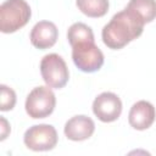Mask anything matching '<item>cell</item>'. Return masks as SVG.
Returning <instances> with one entry per match:
<instances>
[{"label":"cell","instance_id":"7c38bea8","mask_svg":"<svg viewBox=\"0 0 156 156\" xmlns=\"http://www.w3.org/2000/svg\"><path fill=\"white\" fill-rule=\"evenodd\" d=\"M77 7L88 17H102L108 11V0H76Z\"/></svg>","mask_w":156,"mask_h":156},{"label":"cell","instance_id":"5bb4252c","mask_svg":"<svg viewBox=\"0 0 156 156\" xmlns=\"http://www.w3.org/2000/svg\"><path fill=\"white\" fill-rule=\"evenodd\" d=\"M0 110L10 111L15 107L16 104V93L7 85H0Z\"/></svg>","mask_w":156,"mask_h":156},{"label":"cell","instance_id":"7a4b0ae2","mask_svg":"<svg viewBox=\"0 0 156 156\" xmlns=\"http://www.w3.org/2000/svg\"><path fill=\"white\" fill-rule=\"evenodd\" d=\"M30 16L32 10L26 0H5L0 6V30L15 33L28 23Z\"/></svg>","mask_w":156,"mask_h":156},{"label":"cell","instance_id":"8992f818","mask_svg":"<svg viewBox=\"0 0 156 156\" xmlns=\"http://www.w3.org/2000/svg\"><path fill=\"white\" fill-rule=\"evenodd\" d=\"M23 141L33 151H49L57 144V132L51 124H35L26 130Z\"/></svg>","mask_w":156,"mask_h":156},{"label":"cell","instance_id":"8fae6325","mask_svg":"<svg viewBox=\"0 0 156 156\" xmlns=\"http://www.w3.org/2000/svg\"><path fill=\"white\" fill-rule=\"evenodd\" d=\"M126 7L138 15L144 23H150L156 18V0H129Z\"/></svg>","mask_w":156,"mask_h":156},{"label":"cell","instance_id":"30bf717a","mask_svg":"<svg viewBox=\"0 0 156 156\" xmlns=\"http://www.w3.org/2000/svg\"><path fill=\"white\" fill-rule=\"evenodd\" d=\"M95 130L94 121L85 115H77L69 118L65 124V135L73 141H83L89 139Z\"/></svg>","mask_w":156,"mask_h":156},{"label":"cell","instance_id":"5b68a950","mask_svg":"<svg viewBox=\"0 0 156 156\" xmlns=\"http://www.w3.org/2000/svg\"><path fill=\"white\" fill-rule=\"evenodd\" d=\"M40 73L45 84L54 89L63 88L69 79L68 67L57 54H48L41 58Z\"/></svg>","mask_w":156,"mask_h":156},{"label":"cell","instance_id":"9c48e42d","mask_svg":"<svg viewBox=\"0 0 156 156\" xmlns=\"http://www.w3.org/2000/svg\"><path fill=\"white\" fill-rule=\"evenodd\" d=\"M58 38V30L55 23L50 21H39L30 30V43L39 50H45L55 45Z\"/></svg>","mask_w":156,"mask_h":156},{"label":"cell","instance_id":"ba28073f","mask_svg":"<svg viewBox=\"0 0 156 156\" xmlns=\"http://www.w3.org/2000/svg\"><path fill=\"white\" fill-rule=\"evenodd\" d=\"M156 118V111L151 102L146 100L136 101L129 110L128 122L136 130H145L152 126Z\"/></svg>","mask_w":156,"mask_h":156},{"label":"cell","instance_id":"6da1fadb","mask_svg":"<svg viewBox=\"0 0 156 156\" xmlns=\"http://www.w3.org/2000/svg\"><path fill=\"white\" fill-rule=\"evenodd\" d=\"M144 21L129 9H124L104 26L101 37L104 44L112 50H119L139 38L144 30Z\"/></svg>","mask_w":156,"mask_h":156},{"label":"cell","instance_id":"52a82bcc","mask_svg":"<svg viewBox=\"0 0 156 156\" xmlns=\"http://www.w3.org/2000/svg\"><path fill=\"white\" fill-rule=\"evenodd\" d=\"M93 112L101 122H113L122 113V101L115 93L104 91L93 101Z\"/></svg>","mask_w":156,"mask_h":156},{"label":"cell","instance_id":"9a60e30c","mask_svg":"<svg viewBox=\"0 0 156 156\" xmlns=\"http://www.w3.org/2000/svg\"><path fill=\"white\" fill-rule=\"evenodd\" d=\"M1 124H2V127H4V128H2L4 130H2V133H1V140H4V139L6 138V135H7V133L5 132V127H6L7 122H6V119H5L4 117H1Z\"/></svg>","mask_w":156,"mask_h":156},{"label":"cell","instance_id":"3957f363","mask_svg":"<svg viewBox=\"0 0 156 156\" xmlns=\"http://www.w3.org/2000/svg\"><path fill=\"white\" fill-rule=\"evenodd\" d=\"M72 60L78 69L85 73L99 71L104 65V54L95 45V40L82 41L72 46Z\"/></svg>","mask_w":156,"mask_h":156},{"label":"cell","instance_id":"277c9868","mask_svg":"<svg viewBox=\"0 0 156 156\" xmlns=\"http://www.w3.org/2000/svg\"><path fill=\"white\" fill-rule=\"evenodd\" d=\"M56 106V98L54 91L50 87H37L34 88L26 99V112L29 117L38 119V118H46L49 117Z\"/></svg>","mask_w":156,"mask_h":156},{"label":"cell","instance_id":"4fadbf2b","mask_svg":"<svg viewBox=\"0 0 156 156\" xmlns=\"http://www.w3.org/2000/svg\"><path fill=\"white\" fill-rule=\"evenodd\" d=\"M67 39L71 46L74 44L82 43V41H88V40H95L94 39V33L89 26L82 22L73 23L67 32Z\"/></svg>","mask_w":156,"mask_h":156}]
</instances>
